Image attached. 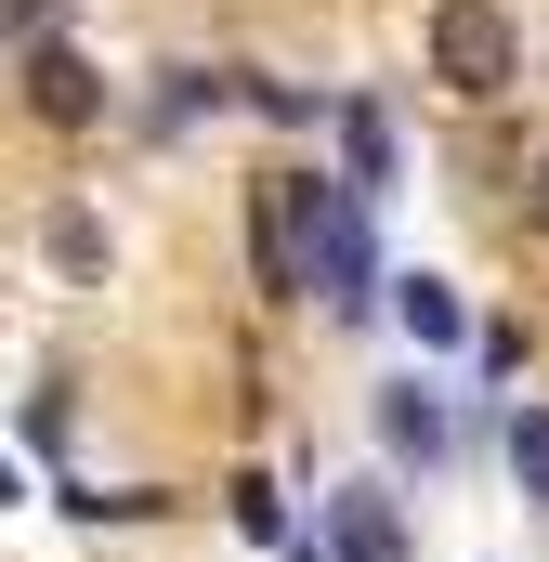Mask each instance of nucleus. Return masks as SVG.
I'll return each instance as SVG.
<instances>
[{
  "label": "nucleus",
  "mask_w": 549,
  "mask_h": 562,
  "mask_svg": "<svg viewBox=\"0 0 549 562\" xmlns=\"http://www.w3.org/2000/svg\"><path fill=\"white\" fill-rule=\"evenodd\" d=\"M274 210H288V249H301V301H327V314H380L393 301L380 249H367V196L340 170H274Z\"/></svg>",
  "instance_id": "obj_1"
},
{
  "label": "nucleus",
  "mask_w": 549,
  "mask_h": 562,
  "mask_svg": "<svg viewBox=\"0 0 549 562\" xmlns=\"http://www.w3.org/2000/svg\"><path fill=\"white\" fill-rule=\"evenodd\" d=\"M418 40H432V79H445V92H471V105L524 79V26H511V0H432V26H418Z\"/></svg>",
  "instance_id": "obj_2"
},
{
  "label": "nucleus",
  "mask_w": 549,
  "mask_h": 562,
  "mask_svg": "<svg viewBox=\"0 0 549 562\" xmlns=\"http://www.w3.org/2000/svg\"><path fill=\"white\" fill-rule=\"evenodd\" d=\"M314 537H327V562H418L393 484H327V497H314Z\"/></svg>",
  "instance_id": "obj_3"
},
{
  "label": "nucleus",
  "mask_w": 549,
  "mask_h": 562,
  "mask_svg": "<svg viewBox=\"0 0 549 562\" xmlns=\"http://www.w3.org/2000/svg\"><path fill=\"white\" fill-rule=\"evenodd\" d=\"M26 105H40L53 132H92V119H105V66L66 53V40H26Z\"/></svg>",
  "instance_id": "obj_4"
},
{
  "label": "nucleus",
  "mask_w": 549,
  "mask_h": 562,
  "mask_svg": "<svg viewBox=\"0 0 549 562\" xmlns=\"http://www.w3.org/2000/svg\"><path fill=\"white\" fill-rule=\"evenodd\" d=\"M367 419H380V445H393L406 471H445V458H458V419H445V393H432V380H393V393H367Z\"/></svg>",
  "instance_id": "obj_5"
},
{
  "label": "nucleus",
  "mask_w": 549,
  "mask_h": 562,
  "mask_svg": "<svg viewBox=\"0 0 549 562\" xmlns=\"http://www.w3.org/2000/svg\"><path fill=\"white\" fill-rule=\"evenodd\" d=\"M393 327H406L418 353H484V327H471V301L445 276H393Z\"/></svg>",
  "instance_id": "obj_6"
},
{
  "label": "nucleus",
  "mask_w": 549,
  "mask_h": 562,
  "mask_svg": "<svg viewBox=\"0 0 549 562\" xmlns=\"http://www.w3.org/2000/svg\"><path fill=\"white\" fill-rule=\"evenodd\" d=\"M340 183H354L367 210L393 196V119H380V105H340Z\"/></svg>",
  "instance_id": "obj_7"
},
{
  "label": "nucleus",
  "mask_w": 549,
  "mask_h": 562,
  "mask_svg": "<svg viewBox=\"0 0 549 562\" xmlns=\"http://www.w3.org/2000/svg\"><path fill=\"white\" fill-rule=\"evenodd\" d=\"M511 484L524 510H549V406H511Z\"/></svg>",
  "instance_id": "obj_8"
},
{
  "label": "nucleus",
  "mask_w": 549,
  "mask_h": 562,
  "mask_svg": "<svg viewBox=\"0 0 549 562\" xmlns=\"http://www.w3.org/2000/svg\"><path fill=\"white\" fill-rule=\"evenodd\" d=\"M223 497H236V537H262V550H301V537H288V497H274L262 471H236Z\"/></svg>",
  "instance_id": "obj_9"
},
{
  "label": "nucleus",
  "mask_w": 549,
  "mask_h": 562,
  "mask_svg": "<svg viewBox=\"0 0 549 562\" xmlns=\"http://www.w3.org/2000/svg\"><path fill=\"white\" fill-rule=\"evenodd\" d=\"M53 262H66V276H105V223H92V210H53Z\"/></svg>",
  "instance_id": "obj_10"
},
{
  "label": "nucleus",
  "mask_w": 549,
  "mask_h": 562,
  "mask_svg": "<svg viewBox=\"0 0 549 562\" xmlns=\"http://www.w3.org/2000/svg\"><path fill=\"white\" fill-rule=\"evenodd\" d=\"M524 210H537V236H549V157H537V170H524Z\"/></svg>",
  "instance_id": "obj_11"
},
{
  "label": "nucleus",
  "mask_w": 549,
  "mask_h": 562,
  "mask_svg": "<svg viewBox=\"0 0 549 562\" xmlns=\"http://www.w3.org/2000/svg\"><path fill=\"white\" fill-rule=\"evenodd\" d=\"M288 562H327V537H301V550H288Z\"/></svg>",
  "instance_id": "obj_12"
}]
</instances>
